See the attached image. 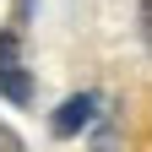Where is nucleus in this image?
<instances>
[{
  "instance_id": "nucleus-1",
  "label": "nucleus",
  "mask_w": 152,
  "mask_h": 152,
  "mask_svg": "<svg viewBox=\"0 0 152 152\" xmlns=\"http://www.w3.org/2000/svg\"><path fill=\"white\" fill-rule=\"evenodd\" d=\"M0 92H6L11 103H33V76H27V65H22L16 33H0Z\"/></svg>"
},
{
  "instance_id": "nucleus-3",
  "label": "nucleus",
  "mask_w": 152,
  "mask_h": 152,
  "mask_svg": "<svg viewBox=\"0 0 152 152\" xmlns=\"http://www.w3.org/2000/svg\"><path fill=\"white\" fill-rule=\"evenodd\" d=\"M0 152H22V141H16V130H6V125H0Z\"/></svg>"
},
{
  "instance_id": "nucleus-4",
  "label": "nucleus",
  "mask_w": 152,
  "mask_h": 152,
  "mask_svg": "<svg viewBox=\"0 0 152 152\" xmlns=\"http://www.w3.org/2000/svg\"><path fill=\"white\" fill-rule=\"evenodd\" d=\"M33 6H38V0H16V11H22V16H33Z\"/></svg>"
},
{
  "instance_id": "nucleus-2",
  "label": "nucleus",
  "mask_w": 152,
  "mask_h": 152,
  "mask_svg": "<svg viewBox=\"0 0 152 152\" xmlns=\"http://www.w3.org/2000/svg\"><path fill=\"white\" fill-rule=\"evenodd\" d=\"M92 109H98V98H92V92H76V98H65L60 109H54V136H76V130H87Z\"/></svg>"
}]
</instances>
